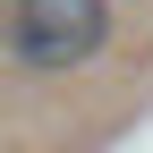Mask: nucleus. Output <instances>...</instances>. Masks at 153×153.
<instances>
[{"label": "nucleus", "mask_w": 153, "mask_h": 153, "mask_svg": "<svg viewBox=\"0 0 153 153\" xmlns=\"http://www.w3.org/2000/svg\"><path fill=\"white\" fill-rule=\"evenodd\" d=\"M102 43H111V0H9V51L43 76L85 68Z\"/></svg>", "instance_id": "nucleus-1"}]
</instances>
